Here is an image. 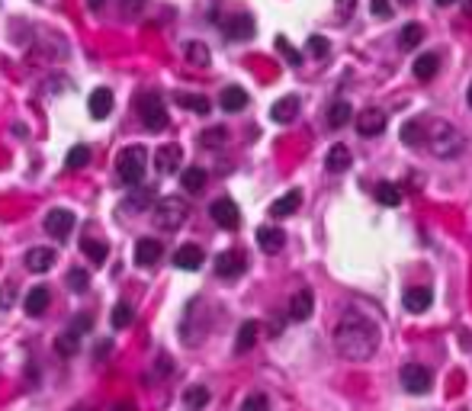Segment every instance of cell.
I'll use <instances>...</instances> for the list:
<instances>
[{
	"mask_svg": "<svg viewBox=\"0 0 472 411\" xmlns=\"http://www.w3.org/2000/svg\"><path fill=\"white\" fill-rule=\"evenodd\" d=\"M379 347V331L363 315H344L334 328V350L350 363H367Z\"/></svg>",
	"mask_w": 472,
	"mask_h": 411,
	"instance_id": "1",
	"label": "cell"
},
{
	"mask_svg": "<svg viewBox=\"0 0 472 411\" xmlns=\"http://www.w3.org/2000/svg\"><path fill=\"white\" fill-rule=\"evenodd\" d=\"M424 141H427L434 158H444V161L456 158V154L463 151V132H459L453 122H447V119L427 122V126H424Z\"/></svg>",
	"mask_w": 472,
	"mask_h": 411,
	"instance_id": "2",
	"label": "cell"
},
{
	"mask_svg": "<svg viewBox=\"0 0 472 411\" xmlns=\"http://www.w3.org/2000/svg\"><path fill=\"white\" fill-rule=\"evenodd\" d=\"M145 161H148V151L142 145H129L119 151L116 158V170H119V180L125 187H139L142 177H145Z\"/></svg>",
	"mask_w": 472,
	"mask_h": 411,
	"instance_id": "3",
	"label": "cell"
},
{
	"mask_svg": "<svg viewBox=\"0 0 472 411\" xmlns=\"http://www.w3.org/2000/svg\"><path fill=\"white\" fill-rule=\"evenodd\" d=\"M190 216V206L180 196H164V199L154 206V225L161 231H177Z\"/></svg>",
	"mask_w": 472,
	"mask_h": 411,
	"instance_id": "4",
	"label": "cell"
},
{
	"mask_svg": "<svg viewBox=\"0 0 472 411\" xmlns=\"http://www.w3.org/2000/svg\"><path fill=\"white\" fill-rule=\"evenodd\" d=\"M139 119L142 126L148 129V132H161V129H167V110H164V100L158 97V93H142L139 97Z\"/></svg>",
	"mask_w": 472,
	"mask_h": 411,
	"instance_id": "5",
	"label": "cell"
},
{
	"mask_svg": "<svg viewBox=\"0 0 472 411\" xmlns=\"http://www.w3.org/2000/svg\"><path fill=\"white\" fill-rule=\"evenodd\" d=\"M209 216H212V222L225 231H235L238 225H241V212H238L235 199H229V196H222V199L212 202V206H209Z\"/></svg>",
	"mask_w": 472,
	"mask_h": 411,
	"instance_id": "6",
	"label": "cell"
},
{
	"mask_svg": "<svg viewBox=\"0 0 472 411\" xmlns=\"http://www.w3.org/2000/svg\"><path fill=\"white\" fill-rule=\"evenodd\" d=\"M402 386L411 395H424V392L431 389V369L421 366V363H408L402 369Z\"/></svg>",
	"mask_w": 472,
	"mask_h": 411,
	"instance_id": "7",
	"label": "cell"
},
{
	"mask_svg": "<svg viewBox=\"0 0 472 411\" xmlns=\"http://www.w3.org/2000/svg\"><path fill=\"white\" fill-rule=\"evenodd\" d=\"M357 132L363 135V139H376V135L386 132V112L382 110H363L360 116H357Z\"/></svg>",
	"mask_w": 472,
	"mask_h": 411,
	"instance_id": "8",
	"label": "cell"
},
{
	"mask_svg": "<svg viewBox=\"0 0 472 411\" xmlns=\"http://www.w3.org/2000/svg\"><path fill=\"white\" fill-rule=\"evenodd\" d=\"M244 267H248V260H244L241 251H225V254H219V257H216V273H219L222 279L241 277Z\"/></svg>",
	"mask_w": 472,
	"mask_h": 411,
	"instance_id": "9",
	"label": "cell"
},
{
	"mask_svg": "<svg viewBox=\"0 0 472 411\" xmlns=\"http://www.w3.org/2000/svg\"><path fill=\"white\" fill-rule=\"evenodd\" d=\"M71 228H74V212H68V209H52L49 216H45V231H49L52 238H68L71 235Z\"/></svg>",
	"mask_w": 472,
	"mask_h": 411,
	"instance_id": "10",
	"label": "cell"
},
{
	"mask_svg": "<svg viewBox=\"0 0 472 411\" xmlns=\"http://www.w3.org/2000/svg\"><path fill=\"white\" fill-rule=\"evenodd\" d=\"M180 161H183L180 145H161L158 154H154V170H158V174H174V170L180 168Z\"/></svg>",
	"mask_w": 472,
	"mask_h": 411,
	"instance_id": "11",
	"label": "cell"
},
{
	"mask_svg": "<svg viewBox=\"0 0 472 411\" xmlns=\"http://www.w3.org/2000/svg\"><path fill=\"white\" fill-rule=\"evenodd\" d=\"M257 244H260V251L264 254H280L286 244V235L283 228L277 225H264V228H257Z\"/></svg>",
	"mask_w": 472,
	"mask_h": 411,
	"instance_id": "12",
	"label": "cell"
},
{
	"mask_svg": "<svg viewBox=\"0 0 472 411\" xmlns=\"http://www.w3.org/2000/svg\"><path fill=\"white\" fill-rule=\"evenodd\" d=\"M161 254H164V248H161L158 238H142L135 244V264L139 267H154L161 260Z\"/></svg>",
	"mask_w": 472,
	"mask_h": 411,
	"instance_id": "13",
	"label": "cell"
},
{
	"mask_svg": "<svg viewBox=\"0 0 472 411\" xmlns=\"http://www.w3.org/2000/svg\"><path fill=\"white\" fill-rule=\"evenodd\" d=\"M225 35H229L231 42H248L251 35H254V20L248 13H238L225 23Z\"/></svg>",
	"mask_w": 472,
	"mask_h": 411,
	"instance_id": "14",
	"label": "cell"
},
{
	"mask_svg": "<svg viewBox=\"0 0 472 411\" xmlns=\"http://www.w3.org/2000/svg\"><path fill=\"white\" fill-rule=\"evenodd\" d=\"M202 260H206V254H202L200 244H183L174 254V267H180V270H200Z\"/></svg>",
	"mask_w": 472,
	"mask_h": 411,
	"instance_id": "15",
	"label": "cell"
},
{
	"mask_svg": "<svg viewBox=\"0 0 472 411\" xmlns=\"http://www.w3.org/2000/svg\"><path fill=\"white\" fill-rule=\"evenodd\" d=\"M55 260H58L55 248H29V254H26V267L33 273L52 270V267H55Z\"/></svg>",
	"mask_w": 472,
	"mask_h": 411,
	"instance_id": "16",
	"label": "cell"
},
{
	"mask_svg": "<svg viewBox=\"0 0 472 411\" xmlns=\"http://www.w3.org/2000/svg\"><path fill=\"white\" fill-rule=\"evenodd\" d=\"M350 161H354V154H350L347 145H331V151L325 158V168L331 174H344V170H350Z\"/></svg>",
	"mask_w": 472,
	"mask_h": 411,
	"instance_id": "17",
	"label": "cell"
},
{
	"mask_svg": "<svg viewBox=\"0 0 472 411\" xmlns=\"http://www.w3.org/2000/svg\"><path fill=\"white\" fill-rule=\"evenodd\" d=\"M312 308H315L312 293H309V289H299V293L292 296V302H289V318L292 321H306V318H312Z\"/></svg>",
	"mask_w": 472,
	"mask_h": 411,
	"instance_id": "18",
	"label": "cell"
},
{
	"mask_svg": "<svg viewBox=\"0 0 472 411\" xmlns=\"http://www.w3.org/2000/svg\"><path fill=\"white\" fill-rule=\"evenodd\" d=\"M431 302H434V296H431V289L427 286H411L408 293H405V308L408 312H427L431 308Z\"/></svg>",
	"mask_w": 472,
	"mask_h": 411,
	"instance_id": "19",
	"label": "cell"
},
{
	"mask_svg": "<svg viewBox=\"0 0 472 411\" xmlns=\"http://www.w3.org/2000/svg\"><path fill=\"white\" fill-rule=\"evenodd\" d=\"M299 116V97H283V100H277L273 103V110H270V119L273 122H280V126H286V122H292V119Z\"/></svg>",
	"mask_w": 472,
	"mask_h": 411,
	"instance_id": "20",
	"label": "cell"
},
{
	"mask_svg": "<svg viewBox=\"0 0 472 411\" xmlns=\"http://www.w3.org/2000/svg\"><path fill=\"white\" fill-rule=\"evenodd\" d=\"M302 206V193L299 190H289L286 196H280V199H273V206H270V216L273 219H286V216H292V212Z\"/></svg>",
	"mask_w": 472,
	"mask_h": 411,
	"instance_id": "21",
	"label": "cell"
},
{
	"mask_svg": "<svg viewBox=\"0 0 472 411\" xmlns=\"http://www.w3.org/2000/svg\"><path fill=\"white\" fill-rule=\"evenodd\" d=\"M87 110H91L93 119H106L113 112V93L106 91V87H97V91L91 93V103H87Z\"/></svg>",
	"mask_w": 472,
	"mask_h": 411,
	"instance_id": "22",
	"label": "cell"
},
{
	"mask_svg": "<svg viewBox=\"0 0 472 411\" xmlns=\"http://www.w3.org/2000/svg\"><path fill=\"white\" fill-rule=\"evenodd\" d=\"M23 306H26V315H42L49 308V289H45V286H33L26 293V302H23Z\"/></svg>",
	"mask_w": 472,
	"mask_h": 411,
	"instance_id": "23",
	"label": "cell"
},
{
	"mask_svg": "<svg viewBox=\"0 0 472 411\" xmlns=\"http://www.w3.org/2000/svg\"><path fill=\"white\" fill-rule=\"evenodd\" d=\"M219 103H222L225 112H241L244 106H248V93H244L241 87H225L222 97H219Z\"/></svg>",
	"mask_w": 472,
	"mask_h": 411,
	"instance_id": "24",
	"label": "cell"
},
{
	"mask_svg": "<svg viewBox=\"0 0 472 411\" xmlns=\"http://www.w3.org/2000/svg\"><path fill=\"white\" fill-rule=\"evenodd\" d=\"M437 68H440V58L434 55V52H427V55H418L415 77H418V81H431V77L437 74Z\"/></svg>",
	"mask_w": 472,
	"mask_h": 411,
	"instance_id": "25",
	"label": "cell"
},
{
	"mask_svg": "<svg viewBox=\"0 0 472 411\" xmlns=\"http://www.w3.org/2000/svg\"><path fill=\"white\" fill-rule=\"evenodd\" d=\"M421 39H424V29L418 26V23H408V26L398 33V49L411 52V49H418V45H421Z\"/></svg>",
	"mask_w": 472,
	"mask_h": 411,
	"instance_id": "26",
	"label": "cell"
},
{
	"mask_svg": "<svg viewBox=\"0 0 472 411\" xmlns=\"http://www.w3.org/2000/svg\"><path fill=\"white\" fill-rule=\"evenodd\" d=\"M254 341H257V321H244L235 337V354H248L254 347Z\"/></svg>",
	"mask_w": 472,
	"mask_h": 411,
	"instance_id": "27",
	"label": "cell"
},
{
	"mask_svg": "<svg viewBox=\"0 0 472 411\" xmlns=\"http://www.w3.org/2000/svg\"><path fill=\"white\" fill-rule=\"evenodd\" d=\"M180 183H183L187 193H200V190L206 187V170H202V168H187L180 174Z\"/></svg>",
	"mask_w": 472,
	"mask_h": 411,
	"instance_id": "28",
	"label": "cell"
},
{
	"mask_svg": "<svg viewBox=\"0 0 472 411\" xmlns=\"http://www.w3.org/2000/svg\"><path fill=\"white\" fill-rule=\"evenodd\" d=\"M55 350L62 357H74L77 350H81V335L77 331H64V335L55 337Z\"/></svg>",
	"mask_w": 472,
	"mask_h": 411,
	"instance_id": "29",
	"label": "cell"
},
{
	"mask_svg": "<svg viewBox=\"0 0 472 411\" xmlns=\"http://www.w3.org/2000/svg\"><path fill=\"white\" fill-rule=\"evenodd\" d=\"M81 251L87 254L93 264H106V257H110V248H106L103 241H93V238H84V241H81Z\"/></svg>",
	"mask_w": 472,
	"mask_h": 411,
	"instance_id": "30",
	"label": "cell"
},
{
	"mask_svg": "<svg viewBox=\"0 0 472 411\" xmlns=\"http://www.w3.org/2000/svg\"><path fill=\"white\" fill-rule=\"evenodd\" d=\"M177 106H183L190 112H200V116L209 112V100L200 97V93H177Z\"/></svg>",
	"mask_w": 472,
	"mask_h": 411,
	"instance_id": "31",
	"label": "cell"
},
{
	"mask_svg": "<svg viewBox=\"0 0 472 411\" xmlns=\"http://www.w3.org/2000/svg\"><path fill=\"white\" fill-rule=\"evenodd\" d=\"M402 141L405 145H411V148H418L424 141V122L421 119H408L402 126Z\"/></svg>",
	"mask_w": 472,
	"mask_h": 411,
	"instance_id": "32",
	"label": "cell"
},
{
	"mask_svg": "<svg viewBox=\"0 0 472 411\" xmlns=\"http://www.w3.org/2000/svg\"><path fill=\"white\" fill-rule=\"evenodd\" d=\"M183 405H187L190 411H200L202 405H209V389L206 386H190V389L183 392Z\"/></svg>",
	"mask_w": 472,
	"mask_h": 411,
	"instance_id": "33",
	"label": "cell"
},
{
	"mask_svg": "<svg viewBox=\"0 0 472 411\" xmlns=\"http://www.w3.org/2000/svg\"><path fill=\"white\" fill-rule=\"evenodd\" d=\"M350 122V103H344V100H338V103L328 110V126L331 129H340Z\"/></svg>",
	"mask_w": 472,
	"mask_h": 411,
	"instance_id": "34",
	"label": "cell"
},
{
	"mask_svg": "<svg viewBox=\"0 0 472 411\" xmlns=\"http://www.w3.org/2000/svg\"><path fill=\"white\" fill-rule=\"evenodd\" d=\"M64 164H68V170H81L91 164V148L87 145H74L68 151V158H64Z\"/></svg>",
	"mask_w": 472,
	"mask_h": 411,
	"instance_id": "35",
	"label": "cell"
},
{
	"mask_svg": "<svg viewBox=\"0 0 472 411\" xmlns=\"http://www.w3.org/2000/svg\"><path fill=\"white\" fill-rule=\"evenodd\" d=\"M376 199H379L382 206H398V202H402V190H398L396 183H379V187H376Z\"/></svg>",
	"mask_w": 472,
	"mask_h": 411,
	"instance_id": "36",
	"label": "cell"
},
{
	"mask_svg": "<svg viewBox=\"0 0 472 411\" xmlns=\"http://www.w3.org/2000/svg\"><path fill=\"white\" fill-rule=\"evenodd\" d=\"M187 58L196 68H209V62H212V55H209V49L202 42H187Z\"/></svg>",
	"mask_w": 472,
	"mask_h": 411,
	"instance_id": "37",
	"label": "cell"
},
{
	"mask_svg": "<svg viewBox=\"0 0 472 411\" xmlns=\"http://www.w3.org/2000/svg\"><path fill=\"white\" fill-rule=\"evenodd\" d=\"M154 202V190H139V193L132 196V199L125 202L122 209H129V212H145L148 206H151Z\"/></svg>",
	"mask_w": 472,
	"mask_h": 411,
	"instance_id": "38",
	"label": "cell"
},
{
	"mask_svg": "<svg viewBox=\"0 0 472 411\" xmlns=\"http://www.w3.org/2000/svg\"><path fill=\"white\" fill-rule=\"evenodd\" d=\"M132 318H135V312H132L129 302H116V306H113V325H116V328H129V325H132Z\"/></svg>",
	"mask_w": 472,
	"mask_h": 411,
	"instance_id": "39",
	"label": "cell"
},
{
	"mask_svg": "<svg viewBox=\"0 0 472 411\" xmlns=\"http://www.w3.org/2000/svg\"><path fill=\"white\" fill-rule=\"evenodd\" d=\"M241 411H270V402H267L264 392H251L241 402Z\"/></svg>",
	"mask_w": 472,
	"mask_h": 411,
	"instance_id": "40",
	"label": "cell"
},
{
	"mask_svg": "<svg viewBox=\"0 0 472 411\" xmlns=\"http://www.w3.org/2000/svg\"><path fill=\"white\" fill-rule=\"evenodd\" d=\"M68 286L74 289V293H84V289L91 286V273H87V270H81V267H74V270L68 273Z\"/></svg>",
	"mask_w": 472,
	"mask_h": 411,
	"instance_id": "41",
	"label": "cell"
},
{
	"mask_svg": "<svg viewBox=\"0 0 472 411\" xmlns=\"http://www.w3.org/2000/svg\"><path fill=\"white\" fill-rule=\"evenodd\" d=\"M309 55H315V58L328 55V39H325V35H312V39H309Z\"/></svg>",
	"mask_w": 472,
	"mask_h": 411,
	"instance_id": "42",
	"label": "cell"
},
{
	"mask_svg": "<svg viewBox=\"0 0 472 411\" xmlns=\"http://www.w3.org/2000/svg\"><path fill=\"white\" fill-rule=\"evenodd\" d=\"M369 13L379 16V20H389V16H392V4H389V0H369Z\"/></svg>",
	"mask_w": 472,
	"mask_h": 411,
	"instance_id": "43",
	"label": "cell"
},
{
	"mask_svg": "<svg viewBox=\"0 0 472 411\" xmlns=\"http://www.w3.org/2000/svg\"><path fill=\"white\" fill-rule=\"evenodd\" d=\"M225 141V129H209V132H202V145L206 148H216Z\"/></svg>",
	"mask_w": 472,
	"mask_h": 411,
	"instance_id": "44",
	"label": "cell"
},
{
	"mask_svg": "<svg viewBox=\"0 0 472 411\" xmlns=\"http://www.w3.org/2000/svg\"><path fill=\"white\" fill-rule=\"evenodd\" d=\"M277 49H280V52H283V55H286V62H289V64H299V62H302V58H299V52H296V49H292V45H289V42H286L283 35H280V39H277Z\"/></svg>",
	"mask_w": 472,
	"mask_h": 411,
	"instance_id": "45",
	"label": "cell"
},
{
	"mask_svg": "<svg viewBox=\"0 0 472 411\" xmlns=\"http://www.w3.org/2000/svg\"><path fill=\"white\" fill-rule=\"evenodd\" d=\"M334 7H338V20H347V16L354 13L357 0H338V4H334Z\"/></svg>",
	"mask_w": 472,
	"mask_h": 411,
	"instance_id": "46",
	"label": "cell"
},
{
	"mask_svg": "<svg viewBox=\"0 0 472 411\" xmlns=\"http://www.w3.org/2000/svg\"><path fill=\"white\" fill-rule=\"evenodd\" d=\"M71 331H77V335H81V331H91V318H87V315H84V318H74V328H71Z\"/></svg>",
	"mask_w": 472,
	"mask_h": 411,
	"instance_id": "47",
	"label": "cell"
},
{
	"mask_svg": "<svg viewBox=\"0 0 472 411\" xmlns=\"http://www.w3.org/2000/svg\"><path fill=\"white\" fill-rule=\"evenodd\" d=\"M10 306H13V293L7 286V289H0V308H10Z\"/></svg>",
	"mask_w": 472,
	"mask_h": 411,
	"instance_id": "48",
	"label": "cell"
},
{
	"mask_svg": "<svg viewBox=\"0 0 472 411\" xmlns=\"http://www.w3.org/2000/svg\"><path fill=\"white\" fill-rule=\"evenodd\" d=\"M139 7H142V0H122V13H125V16L135 13Z\"/></svg>",
	"mask_w": 472,
	"mask_h": 411,
	"instance_id": "49",
	"label": "cell"
},
{
	"mask_svg": "<svg viewBox=\"0 0 472 411\" xmlns=\"http://www.w3.org/2000/svg\"><path fill=\"white\" fill-rule=\"evenodd\" d=\"M87 7L93 10V13H103V7H106V0H87Z\"/></svg>",
	"mask_w": 472,
	"mask_h": 411,
	"instance_id": "50",
	"label": "cell"
},
{
	"mask_svg": "<svg viewBox=\"0 0 472 411\" xmlns=\"http://www.w3.org/2000/svg\"><path fill=\"white\" fill-rule=\"evenodd\" d=\"M116 411H135V405H132V402H119Z\"/></svg>",
	"mask_w": 472,
	"mask_h": 411,
	"instance_id": "51",
	"label": "cell"
},
{
	"mask_svg": "<svg viewBox=\"0 0 472 411\" xmlns=\"http://www.w3.org/2000/svg\"><path fill=\"white\" fill-rule=\"evenodd\" d=\"M456 0H437V7H453Z\"/></svg>",
	"mask_w": 472,
	"mask_h": 411,
	"instance_id": "52",
	"label": "cell"
},
{
	"mask_svg": "<svg viewBox=\"0 0 472 411\" xmlns=\"http://www.w3.org/2000/svg\"><path fill=\"white\" fill-rule=\"evenodd\" d=\"M466 100H469V106H472V84H469V93H466Z\"/></svg>",
	"mask_w": 472,
	"mask_h": 411,
	"instance_id": "53",
	"label": "cell"
},
{
	"mask_svg": "<svg viewBox=\"0 0 472 411\" xmlns=\"http://www.w3.org/2000/svg\"><path fill=\"white\" fill-rule=\"evenodd\" d=\"M466 13H472V0H469V4H466Z\"/></svg>",
	"mask_w": 472,
	"mask_h": 411,
	"instance_id": "54",
	"label": "cell"
},
{
	"mask_svg": "<svg viewBox=\"0 0 472 411\" xmlns=\"http://www.w3.org/2000/svg\"><path fill=\"white\" fill-rule=\"evenodd\" d=\"M74 411H93V408H87V405H84V408H74Z\"/></svg>",
	"mask_w": 472,
	"mask_h": 411,
	"instance_id": "55",
	"label": "cell"
}]
</instances>
